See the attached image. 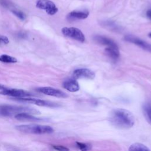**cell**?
I'll return each instance as SVG.
<instances>
[{"instance_id": "cell-17", "label": "cell", "mask_w": 151, "mask_h": 151, "mask_svg": "<svg viewBox=\"0 0 151 151\" xmlns=\"http://www.w3.org/2000/svg\"><path fill=\"white\" fill-rule=\"evenodd\" d=\"M129 150L130 151H148L149 149L143 144L136 143L132 144L129 147Z\"/></svg>"}, {"instance_id": "cell-19", "label": "cell", "mask_w": 151, "mask_h": 151, "mask_svg": "<svg viewBox=\"0 0 151 151\" xmlns=\"http://www.w3.org/2000/svg\"><path fill=\"white\" fill-rule=\"evenodd\" d=\"M11 12L14 14L17 18L20 19L21 20H24L26 18L25 14L21 11L17 10V9H12L11 10Z\"/></svg>"}, {"instance_id": "cell-13", "label": "cell", "mask_w": 151, "mask_h": 151, "mask_svg": "<svg viewBox=\"0 0 151 151\" xmlns=\"http://www.w3.org/2000/svg\"><path fill=\"white\" fill-rule=\"evenodd\" d=\"M63 87L70 92H76L79 90L78 82L74 79H69L65 81L63 84Z\"/></svg>"}, {"instance_id": "cell-3", "label": "cell", "mask_w": 151, "mask_h": 151, "mask_svg": "<svg viewBox=\"0 0 151 151\" xmlns=\"http://www.w3.org/2000/svg\"><path fill=\"white\" fill-rule=\"evenodd\" d=\"M15 128L20 132L30 134H48L52 133L54 131L53 129L50 126L35 124L18 125Z\"/></svg>"}, {"instance_id": "cell-21", "label": "cell", "mask_w": 151, "mask_h": 151, "mask_svg": "<svg viewBox=\"0 0 151 151\" xmlns=\"http://www.w3.org/2000/svg\"><path fill=\"white\" fill-rule=\"evenodd\" d=\"M9 40L6 36L0 35V45H5L9 43Z\"/></svg>"}, {"instance_id": "cell-24", "label": "cell", "mask_w": 151, "mask_h": 151, "mask_svg": "<svg viewBox=\"0 0 151 151\" xmlns=\"http://www.w3.org/2000/svg\"><path fill=\"white\" fill-rule=\"evenodd\" d=\"M146 17L151 20V9L147 10L146 11Z\"/></svg>"}, {"instance_id": "cell-14", "label": "cell", "mask_w": 151, "mask_h": 151, "mask_svg": "<svg viewBox=\"0 0 151 151\" xmlns=\"http://www.w3.org/2000/svg\"><path fill=\"white\" fill-rule=\"evenodd\" d=\"M89 12L86 11H71L67 15L69 19H83L88 17Z\"/></svg>"}, {"instance_id": "cell-8", "label": "cell", "mask_w": 151, "mask_h": 151, "mask_svg": "<svg viewBox=\"0 0 151 151\" xmlns=\"http://www.w3.org/2000/svg\"><path fill=\"white\" fill-rule=\"evenodd\" d=\"M124 40L130 42L131 43L137 45V46L140 47L143 50L147 51L148 52H151V44L147 43L146 41H144L140 38H138L137 37H136L134 36L131 35H126L124 38Z\"/></svg>"}, {"instance_id": "cell-26", "label": "cell", "mask_w": 151, "mask_h": 151, "mask_svg": "<svg viewBox=\"0 0 151 151\" xmlns=\"http://www.w3.org/2000/svg\"><path fill=\"white\" fill-rule=\"evenodd\" d=\"M149 37L151 38V32H150V33L149 34Z\"/></svg>"}, {"instance_id": "cell-2", "label": "cell", "mask_w": 151, "mask_h": 151, "mask_svg": "<svg viewBox=\"0 0 151 151\" xmlns=\"http://www.w3.org/2000/svg\"><path fill=\"white\" fill-rule=\"evenodd\" d=\"M20 113H28L32 114L40 113L38 110L31 107L11 105H0V116L11 117Z\"/></svg>"}, {"instance_id": "cell-23", "label": "cell", "mask_w": 151, "mask_h": 151, "mask_svg": "<svg viewBox=\"0 0 151 151\" xmlns=\"http://www.w3.org/2000/svg\"><path fill=\"white\" fill-rule=\"evenodd\" d=\"M0 3L2 5H3L4 6H5V7L10 6L11 5V3L9 1H8V0H1Z\"/></svg>"}, {"instance_id": "cell-6", "label": "cell", "mask_w": 151, "mask_h": 151, "mask_svg": "<svg viewBox=\"0 0 151 151\" xmlns=\"http://www.w3.org/2000/svg\"><path fill=\"white\" fill-rule=\"evenodd\" d=\"M37 90L42 94H44L48 96L56 97L65 98L68 97L67 94L63 92V91L57 88L51 87H40L37 89Z\"/></svg>"}, {"instance_id": "cell-20", "label": "cell", "mask_w": 151, "mask_h": 151, "mask_svg": "<svg viewBox=\"0 0 151 151\" xmlns=\"http://www.w3.org/2000/svg\"><path fill=\"white\" fill-rule=\"evenodd\" d=\"M76 145L81 150H88L91 148V146L88 143H83L76 142Z\"/></svg>"}, {"instance_id": "cell-12", "label": "cell", "mask_w": 151, "mask_h": 151, "mask_svg": "<svg viewBox=\"0 0 151 151\" xmlns=\"http://www.w3.org/2000/svg\"><path fill=\"white\" fill-rule=\"evenodd\" d=\"M95 42L98 44L110 47H118L117 44L111 39L102 35H96L93 37Z\"/></svg>"}, {"instance_id": "cell-11", "label": "cell", "mask_w": 151, "mask_h": 151, "mask_svg": "<svg viewBox=\"0 0 151 151\" xmlns=\"http://www.w3.org/2000/svg\"><path fill=\"white\" fill-rule=\"evenodd\" d=\"M15 119L19 120V121H24V122H40L43 120L42 119L35 117L34 116L32 115V114L28 113H20L17 114L14 116Z\"/></svg>"}, {"instance_id": "cell-4", "label": "cell", "mask_w": 151, "mask_h": 151, "mask_svg": "<svg viewBox=\"0 0 151 151\" xmlns=\"http://www.w3.org/2000/svg\"><path fill=\"white\" fill-rule=\"evenodd\" d=\"M63 34L68 38L74 39L81 42L85 41V37L81 31L75 27H64L61 29Z\"/></svg>"}, {"instance_id": "cell-18", "label": "cell", "mask_w": 151, "mask_h": 151, "mask_svg": "<svg viewBox=\"0 0 151 151\" xmlns=\"http://www.w3.org/2000/svg\"><path fill=\"white\" fill-rule=\"evenodd\" d=\"M0 61L5 63H15L17 62V60L12 56L7 54H2L0 55Z\"/></svg>"}, {"instance_id": "cell-25", "label": "cell", "mask_w": 151, "mask_h": 151, "mask_svg": "<svg viewBox=\"0 0 151 151\" xmlns=\"http://www.w3.org/2000/svg\"><path fill=\"white\" fill-rule=\"evenodd\" d=\"M8 88L6 87L5 86L2 85V84H0V90L2 91V90H5L6 89H7Z\"/></svg>"}, {"instance_id": "cell-5", "label": "cell", "mask_w": 151, "mask_h": 151, "mask_svg": "<svg viewBox=\"0 0 151 151\" xmlns=\"http://www.w3.org/2000/svg\"><path fill=\"white\" fill-rule=\"evenodd\" d=\"M36 7L45 10L50 15H53L58 12V8L55 4L50 0H38L36 2Z\"/></svg>"}, {"instance_id": "cell-22", "label": "cell", "mask_w": 151, "mask_h": 151, "mask_svg": "<svg viewBox=\"0 0 151 151\" xmlns=\"http://www.w3.org/2000/svg\"><path fill=\"white\" fill-rule=\"evenodd\" d=\"M52 147L57 150H60V151H66L68 150L69 149L63 146H60V145H53Z\"/></svg>"}, {"instance_id": "cell-15", "label": "cell", "mask_w": 151, "mask_h": 151, "mask_svg": "<svg viewBox=\"0 0 151 151\" xmlns=\"http://www.w3.org/2000/svg\"><path fill=\"white\" fill-rule=\"evenodd\" d=\"M104 51L106 55L113 60H117L120 56L118 47H107Z\"/></svg>"}, {"instance_id": "cell-1", "label": "cell", "mask_w": 151, "mask_h": 151, "mask_svg": "<svg viewBox=\"0 0 151 151\" xmlns=\"http://www.w3.org/2000/svg\"><path fill=\"white\" fill-rule=\"evenodd\" d=\"M110 122L114 127L119 129H129L134 124V118L128 110L123 109L113 110L109 116Z\"/></svg>"}, {"instance_id": "cell-10", "label": "cell", "mask_w": 151, "mask_h": 151, "mask_svg": "<svg viewBox=\"0 0 151 151\" xmlns=\"http://www.w3.org/2000/svg\"><path fill=\"white\" fill-rule=\"evenodd\" d=\"M27 103H32L39 106H44V107H57L59 106V105L56 103H54L52 101L36 99H32V98L27 99Z\"/></svg>"}, {"instance_id": "cell-7", "label": "cell", "mask_w": 151, "mask_h": 151, "mask_svg": "<svg viewBox=\"0 0 151 151\" xmlns=\"http://www.w3.org/2000/svg\"><path fill=\"white\" fill-rule=\"evenodd\" d=\"M0 94L12 97H27L32 96V94L29 92H28L22 89L17 88H7L5 90L1 91Z\"/></svg>"}, {"instance_id": "cell-9", "label": "cell", "mask_w": 151, "mask_h": 151, "mask_svg": "<svg viewBox=\"0 0 151 151\" xmlns=\"http://www.w3.org/2000/svg\"><path fill=\"white\" fill-rule=\"evenodd\" d=\"M73 76L75 78L93 79L95 77V74L93 71L88 68H78L74 71Z\"/></svg>"}, {"instance_id": "cell-16", "label": "cell", "mask_w": 151, "mask_h": 151, "mask_svg": "<svg viewBox=\"0 0 151 151\" xmlns=\"http://www.w3.org/2000/svg\"><path fill=\"white\" fill-rule=\"evenodd\" d=\"M143 113L147 122L151 125V101H148L143 104Z\"/></svg>"}]
</instances>
